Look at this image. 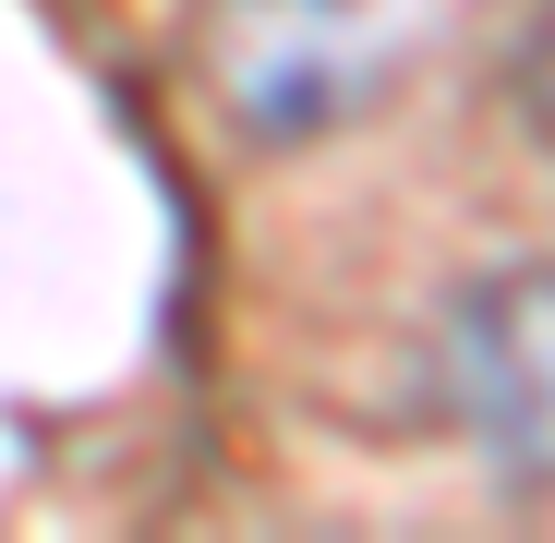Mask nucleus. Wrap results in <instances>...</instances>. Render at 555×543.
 <instances>
[{
  "label": "nucleus",
  "instance_id": "1",
  "mask_svg": "<svg viewBox=\"0 0 555 543\" xmlns=\"http://www.w3.org/2000/svg\"><path fill=\"white\" fill-rule=\"evenodd\" d=\"M218 98L254 133H314L411 61V0H218Z\"/></svg>",
  "mask_w": 555,
  "mask_h": 543
},
{
  "label": "nucleus",
  "instance_id": "2",
  "mask_svg": "<svg viewBox=\"0 0 555 543\" xmlns=\"http://www.w3.org/2000/svg\"><path fill=\"white\" fill-rule=\"evenodd\" d=\"M435 375L459 435L483 447L495 471L555 483V266H495L447 302L435 326Z\"/></svg>",
  "mask_w": 555,
  "mask_h": 543
},
{
  "label": "nucleus",
  "instance_id": "3",
  "mask_svg": "<svg viewBox=\"0 0 555 543\" xmlns=\"http://www.w3.org/2000/svg\"><path fill=\"white\" fill-rule=\"evenodd\" d=\"M531 121H543V145H555V25H543V61H531Z\"/></svg>",
  "mask_w": 555,
  "mask_h": 543
}]
</instances>
